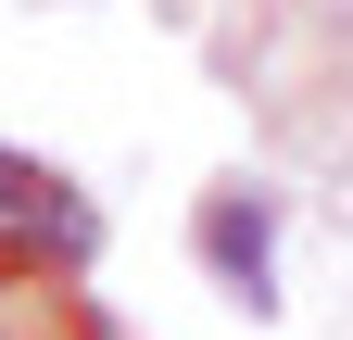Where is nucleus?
I'll return each instance as SVG.
<instances>
[{
  "instance_id": "3",
  "label": "nucleus",
  "mask_w": 353,
  "mask_h": 340,
  "mask_svg": "<svg viewBox=\"0 0 353 340\" xmlns=\"http://www.w3.org/2000/svg\"><path fill=\"white\" fill-rule=\"evenodd\" d=\"M0 340H63V328L38 315V303H0Z\"/></svg>"
},
{
  "instance_id": "1",
  "label": "nucleus",
  "mask_w": 353,
  "mask_h": 340,
  "mask_svg": "<svg viewBox=\"0 0 353 340\" xmlns=\"http://www.w3.org/2000/svg\"><path fill=\"white\" fill-rule=\"evenodd\" d=\"M51 252H88V215L63 177H38L26 151H0V277L13 265H51Z\"/></svg>"
},
{
  "instance_id": "4",
  "label": "nucleus",
  "mask_w": 353,
  "mask_h": 340,
  "mask_svg": "<svg viewBox=\"0 0 353 340\" xmlns=\"http://www.w3.org/2000/svg\"><path fill=\"white\" fill-rule=\"evenodd\" d=\"M0 303H13V277H0Z\"/></svg>"
},
{
  "instance_id": "2",
  "label": "nucleus",
  "mask_w": 353,
  "mask_h": 340,
  "mask_svg": "<svg viewBox=\"0 0 353 340\" xmlns=\"http://www.w3.org/2000/svg\"><path fill=\"white\" fill-rule=\"evenodd\" d=\"M202 252H214V265H228L240 290H252V303H265V202H214V215H202Z\"/></svg>"
}]
</instances>
